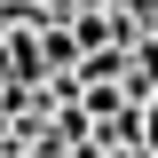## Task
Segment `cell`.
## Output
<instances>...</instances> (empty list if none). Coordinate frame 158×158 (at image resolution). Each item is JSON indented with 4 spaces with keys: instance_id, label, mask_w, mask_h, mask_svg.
<instances>
[{
    "instance_id": "1",
    "label": "cell",
    "mask_w": 158,
    "mask_h": 158,
    "mask_svg": "<svg viewBox=\"0 0 158 158\" xmlns=\"http://www.w3.org/2000/svg\"><path fill=\"white\" fill-rule=\"evenodd\" d=\"M79 56H87V48H79L71 24H40V63H48V79H56V71H79Z\"/></svg>"
},
{
    "instance_id": "2",
    "label": "cell",
    "mask_w": 158,
    "mask_h": 158,
    "mask_svg": "<svg viewBox=\"0 0 158 158\" xmlns=\"http://www.w3.org/2000/svg\"><path fill=\"white\" fill-rule=\"evenodd\" d=\"M142 150L158 158V95H142Z\"/></svg>"
},
{
    "instance_id": "3",
    "label": "cell",
    "mask_w": 158,
    "mask_h": 158,
    "mask_svg": "<svg viewBox=\"0 0 158 158\" xmlns=\"http://www.w3.org/2000/svg\"><path fill=\"white\" fill-rule=\"evenodd\" d=\"M0 79H8V32H0Z\"/></svg>"
},
{
    "instance_id": "4",
    "label": "cell",
    "mask_w": 158,
    "mask_h": 158,
    "mask_svg": "<svg viewBox=\"0 0 158 158\" xmlns=\"http://www.w3.org/2000/svg\"><path fill=\"white\" fill-rule=\"evenodd\" d=\"M150 40H158V16H150Z\"/></svg>"
}]
</instances>
